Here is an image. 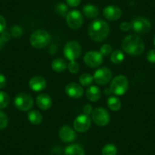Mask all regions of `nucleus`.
Here are the masks:
<instances>
[{"label":"nucleus","mask_w":155,"mask_h":155,"mask_svg":"<svg viewBox=\"0 0 155 155\" xmlns=\"http://www.w3.org/2000/svg\"><path fill=\"white\" fill-rule=\"evenodd\" d=\"M1 38H2V41H4V43H7L9 41L10 38H11V34L8 32H4L2 33V35H1Z\"/></svg>","instance_id":"38"},{"label":"nucleus","mask_w":155,"mask_h":155,"mask_svg":"<svg viewBox=\"0 0 155 155\" xmlns=\"http://www.w3.org/2000/svg\"><path fill=\"white\" fill-rule=\"evenodd\" d=\"M91 124V120L89 116L82 114L75 118L74 121V128L77 132H84L90 129Z\"/></svg>","instance_id":"12"},{"label":"nucleus","mask_w":155,"mask_h":155,"mask_svg":"<svg viewBox=\"0 0 155 155\" xmlns=\"http://www.w3.org/2000/svg\"><path fill=\"white\" fill-rule=\"evenodd\" d=\"M104 18L109 21H116L122 16V10L116 5H108L103 11Z\"/></svg>","instance_id":"13"},{"label":"nucleus","mask_w":155,"mask_h":155,"mask_svg":"<svg viewBox=\"0 0 155 155\" xmlns=\"http://www.w3.org/2000/svg\"><path fill=\"white\" fill-rule=\"evenodd\" d=\"M153 44H154L155 46V36H154V38H153Z\"/></svg>","instance_id":"41"},{"label":"nucleus","mask_w":155,"mask_h":155,"mask_svg":"<svg viewBox=\"0 0 155 155\" xmlns=\"http://www.w3.org/2000/svg\"><path fill=\"white\" fill-rule=\"evenodd\" d=\"M4 44H5V43H4V41H2V38H1V37H0V50H2V48H3Z\"/></svg>","instance_id":"40"},{"label":"nucleus","mask_w":155,"mask_h":155,"mask_svg":"<svg viewBox=\"0 0 155 155\" xmlns=\"http://www.w3.org/2000/svg\"><path fill=\"white\" fill-rule=\"evenodd\" d=\"M51 41L50 33L44 30H37L32 33L30 37V42L32 47L37 49H42L47 47Z\"/></svg>","instance_id":"3"},{"label":"nucleus","mask_w":155,"mask_h":155,"mask_svg":"<svg viewBox=\"0 0 155 155\" xmlns=\"http://www.w3.org/2000/svg\"><path fill=\"white\" fill-rule=\"evenodd\" d=\"M131 28H132V27H131V24L129 23V22H126V21L123 22L120 26V30H121L122 31H124V32L129 31V30L131 29Z\"/></svg>","instance_id":"35"},{"label":"nucleus","mask_w":155,"mask_h":155,"mask_svg":"<svg viewBox=\"0 0 155 155\" xmlns=\"http://www.w3.org/2000/svg\"><path fill=\"white\" fill-rule=\"evenodd\" d=\"M28 119L31 123L33 125H39L42 123L43 116L41 113L37 110L30 111L28 114Z\"/></svg>","instance_id":"22"},{"label":"nucleus","mask_w":155,"mask_h":155,"mask_svg":"<svg viewBox=\"0 0 155 155\" xmlns=\"http://www.w3.org/2000/svg\"><path fill=\"white\" fill-rule=\"evenodd\" d=\"M94 80L100 85H105L108 84L112 78V72L110 68L102 67L97 70L94 74Z\"/></svg>","instance_id":"10"},{"label":"nucleus","mask_w":155,"mask_h":155,"mask_svg":"<svg viewBox=\"0 0 155 155\" xmlns=\"http://www.w3.org/2000/svg\"><path fill=\"white\" fill-rule=\"evenodd\" d=\"M65 18H66L67 24L69 28L74 30L81 28L84 22L82 14L78 10H71L68 12Z\"/></svg>","instance_id":"8"},{"label":"nucleus","mask_w":155,"mask_h":155,"mask_svg":"<svg viewBox=\"0 0 155 155\" xmlns=\"http://www.w3.org/2000/svg\"><path fill=\"white\" fill-rule=\"evenodd\" d=\"M23 30L18 25H14L10 28V34L13 37H19L22 35Z\"/></svg>","instance_id":"29"},{"label":"nucleus","mask_w":155,"mask_h":155,"mask_svg":"<svg viewBox=\"0 0 155 155\" xmlns=\"http://www.w3.org/2000/svg\"><path fill=\"white\" fill-rule=\"evenodd\" d=\"M91 116L92 120L94 122L95 124L100 126H107L110 120V116L108 112L105 109L101 108V107L93 110Z\"/></svg>","instance_id":"9"},{"label":"nucleus","mask_w":155,"mask_h":155,"mask_svg":"<svg viewBox=\"0 0 155 155\" xmlns=\"http://www.w3.org/2000/svg\"><path fill=\"white\" fill-rule=\"evenodd\" d=\"M6 28V21L3 16L0 15V34L4 32Z\"/></svg>","instance_id":"34"},{"label":"nucleus","mask_w":155,"mask_h":155,"mask_svg":"<svg viewBox=\"0 0 155 155\" xmlns=\"http://www.w3.org/2000/svg\"><path fill=\"white\" fill-rule=\"evenodd\" d=\"M47 86V81L42 76H34L30 79L29 87L35 92L41 91L44 90Z\"/></svg>","instance_id":"15"},{"label":"nucleus","mask_w":155,"mask_h":155,"mask_svg":"<svg viewBox=\"0 0 155 155\" xmlns=\"http://www.w3.org/2000/svg\"><path fill=\"white\" fill-rule=\"evenodd\" d=\"M131 27L135 32L139 34H144L149 32L151 28V25L148 19L142 16H138L132 20Z\"/></svg>","instance_id":"7"},{"label":"nucleus","mask_w":155,"mask_h":155,"mask_svg":"<svg viewBox=\"0 0 155 155\" xmlns=\"http://www.w3.org/2000/svg\"><path fill=\"white\" fill-rule=\"evenodd\" d=\"M8 117L3 112L0 111V129H3L8 125Z\"/></svg>","instance_id":"32"},{"label":"nucleus","mask_w":155,"mask_h":155,"mask_svg":"<svg viewBox=\"0 0 155 155\" xmlns=\"http://www.w3.org/2000/svg\"><path fill=\"white\" fill-rule=\"evenodd\" d=\"M9 96L4 91H0V109H4L9 104Z\"/></svg>","instance_id":"28"},{"label":"nucleus","mask_w":155,"mask_h":155,"mask_svg":"<svg viewBox=\"0 0 155 155\" xmlns=\"http://www.w3.org/2000/svg\"><path fill=\"white\" fill-rule=\"evenodd\" d=\"M16 108L21 111H28L34 105V99L32 97L27 93H20L15 97L14 101Z\"/></svg>","instance_id":"6"},{"label":"nucleus","mask_w":155,"mask_h":155,"mask_svg":"<svg viewBox=\"0 0 155 155\" xmlns=\"http://www.w3.org/2000/svg\"><path fill=\"white\" fill-rule=\"evenodd\" d=\"M147 61L151 63H155V50H151L147 53L146 56Z\"/></svg>","instance_id":"33"},{"label":"nucleus","mask_w":155,"mask_h":155,"mask_svg":"<svg viewBox=\"0 0 155 155\" xmlns=\"http://www.w3.org/2000/svg\"><path fill=\"white\" fill-rule=\"evenodd\" d=\"M110 59H111V61L113 63L118 65V64L122 63L123 62V60L125 59V55L123 53V52L121 51V50H115L111 54Z\"/></svg>","instance_id":"24"},{"label":"nucleus","mask_w":155,"mask_h":155,"mask_svg":"<svg viewBox=\"0 0 155 155\" xmlns=\"http://www.w3.org/2000/svg\"><path fill=\"white\" fill-rule=\"evenodd\" d=\"M56 13L59 14V15L62 16V17H66L67 14H68V6L65 5V3H58L56 5V8H55Z\"/></svg>","instance_id":"27"},{"label":"nucleus","mask_w":155,"mask_h":155,"mask_svg":"<svg viewBox=\"0 0 155 155\" xmlns=\"http://www.w3.org/2000/svg\"><path fill=\"white\" fill-rule=\"evenodd\" d=\"M65 155H85L84 150L81 145L77 144L68 146L65 150Z\"/></svg>","instance_id":"21"},{"label":"nucleus","mask_w":155,"mask_h":155,"mask_svg":"<svg viewBox=\"0 0 155 155\" xmlns=\"http://www.w3.org/2000/svg\"><path fill=\"white\" fill-rule=\"evenodd\" d=\"M84 62L90 68H97L102 63L103 56L100 52L89 51L84 55Z\"/></svg>","instance_id":"11"},{"label":"nucleus","mask_w":155,"mask_h":155,"mask_svg":"<svg viewBox=\"0 0 155 155\" xmlns=\"http://www.w3.org/2000/svg\"><path fill=\"white\" fill-rule=\"evenodd\" d=\"M83 13L88 18H95L99 15V8L92 4H87L82 8Z\"/></svg>","instance_id":"19"},{"label":"nucleus","mask_w":155,"mask_h":155,"mask_svg":"<svg viewBox=\"0 0 155 155\" xmlns=\"http://www.w3.org/2000/svg\"><path fill=\"white\" fill-rule=\"evenodd\" d=\"M107 106L113 111H118L121 109L122 103L116 97H110L107 99Z\"/></svg>","instance_id":"23"},{"label":"nucleus","mask_w":155,"mask_h":155,"mask_svg":"<svg viewBox=\"0 0 155 155\" xmlns=\"http://www.w3.org/2000/svg\"><path fill=\"white\" fill-rule=\"evenodd\" d=\"M65 57L69 61H75L81 53V47L77 41H69L65 45L63 49Z\"/></svg>","instance_id":"5"},{"label":"nucleus","mask_w":155,"mask_h":155,"mask_svg":"<svg viewBox=\"0 0 155 155\" xmlns=\"http://www.w3.org/2000/svg\"><path fill=\"white\" fill-rule=\"evenodd\" d=\"M129 88V80L124 75H117L112 80L110 89L112 94L117 96L123 95Z\"/></svg>","instance_id":"4"},{"label":"nucleus","mask_w":155,"mask_h":155,"mask_svg":"<svg viewBox=\"0 0 155 155\" xmlns=\"http://www.w3.org/2000/svg\"><path fill=\"white\" fill-rule=\"evenodd\" d=\"M101 89L97 86H91L86 91V97L87 100L91 102H95L97 101L101 98Z\"/></svg>","instance_id":"18"},{"label":"nucleus","mask_w":155,"mask_h":155,"mask_svg":"<svg viewBox=\"0 0 155 155\" xmlns=\"http://www.w3.org/2000/svg\"><path fill=\"white\" fill-rule=\"evenodd\" d=\"M59 136L64 142H71L75 138V132L68 126H63L59 131Z\"/></svg>","instance_id":"16"},{"label":"nucleus","mask_w":155,"mask_h":155,"mask_svg":"<svg viewBox=\"0 0 155 155\" xmlns=\"http://www.w3.org/2000/svg\"><path fill=\"white\" fill-rule=\"evenodd\" d=\"M5 85H6V78L5 75L0 74V89L5 87Z\"/></svg>","instance_id":"39"},{"label":"nucleus","mask_w":155,"mask_h":155,"mask_svg":"<svg viewBox=\"0 0 155 155\" xmlns=\"http://www.w3.org/2000/svg\"><path fill=\"white\" fill-rule=\"evenodd\" d=\"M102 155H116L117 148L113 144H108L102 149Z\"/></svg>","instance_id":"26"},{"label":"nucleus","mask_w":155,"mask_h":155,"mask_svg":"<svg viewBox=\"0 0 155 155\" xmlns=\"http://www.w3.org/2000/svg\"><path fill=\"white\" fill-rule=\"evenodd\" d=\"M67 66H68V65H67L65 60L62 58H58V59H54L51 63L52 69L56 72H62L63 71H65Z\"/></svg>","instance_id":"20"},{"label":"nucleus","mask_w":155,"mask_h":155,"mask_svg":"<svg viewBox=\"0 0 155 155\" xmlns=\"http://www.w3.org/2000/svg\"><path fill=\"white\" fill-rule=\"evenodd\" d=\"M83 112H84V114L87 115V116L92 114V113H93V109H92L91 105H90V104H86V105L83 107Z\"/></svg>","instance_id":"36"},{"label":"nucleus","mask_w":155,"mask_h":155,"mask_svg":"<svg viewBox=\"0 0 155 155\" xmlns=\"http://www.w3.org/2000/svg\"><path fill=\"white\" fill-rule=\"evenodd\" d=\"M65 93L68 97L71 98H80L83 95L84 90L80 84L77 83H69L65 86Z\"/></svg>","instance_id":"14"},{"label":"nucleus","mask_w":155,"mask_h":155,"mask_svg":"<svg viewBox=\"0 0 155 155\" xmlns=\"http://www.w3.org/2000/svg\"><path fill=\"white\" fill-rule=\"evenodd\" d=\"M36 103L39 108L43 110H47L51 107L52 99L50 95L47 94H41L37 97Z\"/></svg>","instance_id":"17"},{"label":"nucleus","mask_w":155,"mask_h":155,"mask_svg":"<svg viewBox=\"0 0 155 155\" xmlns=\"http://www.w3.org/2000/svg\"><path fill=\"white\" fill-rule=\"evenodd\" d=\"M123 51L129 55L138 56L144 50V43L138 35L130 34L124 38L122 43Z\"/></svg>","instance_id":"1"},{"label":"nucleus","mask_w":155,"mask_h":155,"mask_svg":"<svg viewBox=\"0 0 155 155\" xmlns=\"http://www.w3.org/2000/svg\"><path fill=\"white\" fill-rule=\"evenodd\" d=\"M67 5L71 7H77L81 2V0H65Z\"/></svg>","instance_id":"37"},{"label":"nucleus","mask_w":155,"mask_h":155,"mask_svg":"<svg viewBox=\"0 0 155 155\" xmlns=\"http://www.w3.org/2000/svg\"><path fill=\"white\" fill-rule=\"evenodd\" d=\"M68 69L72 74H75L79 70V64L75 61H70L69 63L68 64Z\"/></svg>","instance_id":"30"},{"label":"nucleus","mask_w":155,"mask_h":155,"mask_svg":"<svg viewBox=\"0 0 155 155\" xmlns=\"http://www.w3.org/2000/svg\"><path fill=\"white\" fill-rule=\"evenodd\" d=\"M94 81V77L89 73H83L79 77V82L84 87L91 85Z\"/></svg>","instance_id":"25"},{"label":"nucleus","mask_w":155,"mask_h":155,"mask_svg":"<svg viewBox=\"0 0 155 155\" xmlns=\"http://www.w3.org/2000/svg\"><path fill=\"white\" fill-rule=\"evenodd\" d=\"M110 33V26L105 21L97 19L88 27V35L92 41L101 42L105 40Z\"/></svg>","instance_id":"2"},{"label":"nucleus","mask_w":155,"mask_h":155,"mask_svg":"<svg viewBox=\"0 0 155 155\" xmlns=\"http://www.w3.org/2000/svg\"><path fill=\"white\" fill-rule=\"evenodd\" d=\"M111 52L112 47L111 45H110V44H104V45L101 47V49H100V53H101V54L102 55V56H108V55H110V53H111Z\"/></svg>","instance_id":"31"}]
</instances>
